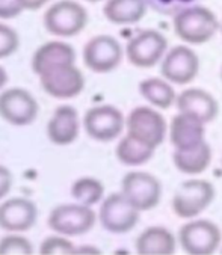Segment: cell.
Segmentation results:
<instances>
[{
  "instance_id": "6da1fadb",
  "label": "cell",
  "mask_w": 222,
  "mask_h": 255,
  "mask_svg": "<svg viewBox=\"0 0 222 255\" xmlns=\"http://www.w3.org/2000/svg\"><path fill=\"white\" fill-rule=\"evenodd\" d=\"M174 30L189 44H203L216 35L219 21L209 8L191 5L174 14Z\"/></svg>"
},
{
  "instance_id": "7a4b0ae2",
  "label": "cell",
  "mask_w": 222,
  "mask_h": 255,
  "mask_svg": "<svg viewBox=\"0 0 222 255\" xmlns=\"http://www.w3.org/2000/svg\"><path fill=\"white\" fill-rule=\"evenodd\" d=\"M88 23L86 9L74 0H59L44 14V26L54 36H74Z\"/></svg>"
},
{
  "instance_id": "3957f363",
  "label": "cell",
  "mask_w": 222,
  "mask_h": 255,
  "mask_svg": "<svg viewBox=\"0 0 222 255\" xmlns=\"http://www.w3.org/2000/svg\"><path fill=\"white\" fill-rule=\"evenodd\" d=\"M95 212L85 204H61L48 215V227L62 236H82L95 225Z\"/></svg>"
},
{
  "instance_id": "277c9868",
  "label": "cell",
  "mask_w": 222,
  "mask_h": 255,
  "mask_svg": "<svg viewBox=\"0 0 222 255\" xmlns=\"http://www.w3.org/2000/svg\"><path fill=\"white\" fill-rule=\"evenodd\" d=\"M42 89L54 98H74L85 88V77L74 64H59L39 74Z\"/></svg>"
},
{
  "instance_id": "5b68a950",
  "label": "cell",
  "mask_w": 222,
  "mask_h": 255,
  "mask_svg": "<svg viewBox=\"0 0 222 255\" xmlns=\"http://www.w3.org/2000/svg\"><path fill=\"white\" fill-rule=\"evenodd\" d=\"M101 227L112 234H124L133 230L139 221V210L124 196V193L109 195L100 207Z\"/></svg>"
},
{
  "instance_id": "8992f818",
  "label": "cell",
  "mask_w": 222,
  "mask_h": 255,
  "mask_svg": "<svg viewBox=\"0 0 222 255\" xmlns=\"http://www.w3.org/2000/svg\"><path fill=\"white\" fill-rule=\"evenodd\" d=\"M215 198V187L206 180H189L177 189L173 209L177 216L191 219L201 215Z\"/></svg>"
},
{
  "instance_id": "52a82bcc",
  "label": "cell",
  "mask_w": 222,
  "mask_h": 255,
  "mask_svg": "<svg viewBox=\"0 0 222 255\" xmlns=\"http://www.w3.org/2000/svg\"><path fill=\"white\" fill-rule=\"evenodd\" d=\"M121 192L139 212L154 209L162 196L160 181L142 171H133L124 175L121 183Z\"/></svg>"
},
{
  "instance_id": "ba28073f",
  "label": "cell",
  "mask_w": 222,
  "mask_h": 255,
  "mask_svg": "<svg viewBox=\"0 0 222 255\" xmlns=\"http://www.w3.org/2000/svg\"><path fill=\"white\" fill-rule=\"evenodd\" d=\"M123 59L121 44L110 35L91 38L83 48V62L94 73H109L115 70Z\"/></svg>"
},
{
  "instance_id": "9c48e42d",
  "label": "cell",
  "mask_w": 222,
  "mask_h": 255,
  "mask_svg": "<svg viewBox=\"0 0 222 255\" xmlns=\"http://www.w3.org/2000/svg\"><path fill=\"white\" fill-rule=\"evenodd\" d=\"M38 101L23 88H11L0 94V117L12 126H29L38 117Z\"/></svg>"
},
{
  "instance_id": "30bf717a",
  "label": "cell",
  "mask_w": 222,
  "mask_h": 255,
  "mask_svg": "<svg viewBox=\"0 0 222 255\" xmlns=\"http://www.w3.org/2000/svg\"><path fill=\"white\" fill-rule=\"evenodd\" d=\"M182 248L191 255H209L213 254L221 243V230L210 221L197 219L188 222L179 233Z\"/></svg>"
},
{
  "instance_id": "8fae6325",
  "label": "cell",
  "mask_w": 222,
  "mask_h": 255,
  "mask_svg": "<svg viewBox=\"0 0 222 255\" xmlns=\"http://www.w3.org/2000/svg\"><path fill=\"white\" fill-rule=\"evenodd\" d=\"M124 117L120 109L110 105L91 108L83 117V127L89 137L109 142L118 137L124 128Z\"/></svg>"
},
{
  "instance_id": "7c38bea8",
  "label": "cell",
  "mask_w": 222,
  "mask_h": 255,
  "mask_svg": "<svg viewBox=\"0 0 222 255\" xmlns=\"http://www.w3.org/2000/svg\"><path fill=\"white\" fill-rule=\"evenodd\" d=\"M166 47H168L166 38L160 32L148 29L139 32L127 42L126 55L130 64L148 68L163 59Z\"/></svg>"
},
{
  "instance_id": "4fadbf2b",
  "label": "cell",
  "mask_w": 222,
  "mask_h": 255,
  "mask_svg": "<svg viewBox=\"0 0 222 255\" xmlns=\"http://www.w3.org/2000/svg\"><path fill=\"white\" fill-rule=\"evenodd\" d=\"M127 133L157 148L166 134V123L163 117L151 108H136L130 112L126 121Z\"/></svg>"
},
{
  "instance_id": "5bb4252c",
  "label": "cell",
  "mask_w": 222,
  "mask_h": 255,
  "mask_svg": "<svg viewBox=\"0 0 222 255\" xmlns=\"http://www.w3.org/2000/svg\"><path fill=\"white\" fill-rule=\"evenodd\" d=\"M200 70L198 56L186 45H176L162 59V74L166 80L177 85L191 83Z\"/></svg>"
},
{
  "instance_id": "9a60e30c",
  "label": "cell",
  "mask_w": 222,
  "mask_h": 255,
  "mask_svg": "<svg viewBox=\"0 0 222 255\" xmlns=\"http://www.w3.org/2000/svg\"><path fill=\"white\" fill-rule=\"evenodd\" d=\"M38 209L27 198H11L0 206V228L11 233H23L36 224Z\"/></svg>"
},
{
  "instance_id": "2e32d148",
  "label": "cell",
  "mask_w": 222,
  "mask_h": 255,
  "mask_svg": "<svg viewBox=\"0 0 222 255\" xmlns=\"http://www.w3.org/2000/svg\"><path fill=\"white\" fill-rule=\"evenodd\" d=\"M206 123L198 120L194 115L179 112L171 123V142L176 149H189L195 148L200 143L206 142Z\"/></svg>"
},
{
  "instance_id": "e0dca14e",
  "label": "cell",
  "mask_w": 222,
  "mask_h": 255,
  "mask_svg": "<svg viewBox=\"0 0 222 255\" xmlns=\"http://www.w3.org/2000/svg\"><path fill=\"white\" fill-rule=\"evenodd\" d=\"M176 103H177L179 112L194 115L206 124L212 123L218 117V112H219L218 101L213 98V95L197 88L183 91L177 97Z\"/></svg>"
},
{
  "instance_id": "ac0fdd59",
  "label": "cell",
  "mask_w": 222,
  "mask_h": 255,
  "mask_svg": "<svg viewBox=\"0 0 222 255\" xmlns=\"http://www.w3.org/2000/svg\"><path fill=\"white\" fill-rule=\"evenodd\" d=\"M79 114L71 106H59L53 112L48 126L47 134L48 139L56 145H70L79 136Z\"/></svg>"
},
{
  "instance_id": "d6986e66",
  "label": "cell",
  "mask_w": 222,
  "mask_h": 255,
  "mask_svg": "<svg viewBox=\"0 0 222 255\" xmlns=\"http://www.w3.org/2000/svg\"><path fill=\"white\" fill-rule=\"evenodd\" d=\"M76 52L74 48L62 41H50L42 44L32 58V68L39 76L50 67L59 64H74Z\"/></svg>"
},
{
  "instance_id": "ffe728a7",
  "label": "cell",
  "mask_w": 222,
  "mask_h": 255,
  "mask_svg": "<svg viewBox=\"0 0 222 255\" xmlns=\"http://www.w3.org/2000/svg\"><path fill=\"white\" fill-rule=\"evenodd\" d=\"M136 251L141 255H170L176 251V239L163 227H150L139 234Z\"/></svg>"
},
{
  "instance_id": "44dd1931",
  "label": "cell",
  "mask_w": 222,
  "mask_h": 255,
  "mask_svg": "<svg viewBox=\"0 0 222 255\" xmlns=\"http://www.w3.org/2000/svg\"><path fill=\"white\" fill-rule=\"evenodd\" d=\"M147 8L145 0H107L103 14L114 24H133L144 18Z\"/></svg>"
},
{
  "instance_id": "7402d4cb",
  "label": "cell",
  "mask_w": 222,
  "mask_h": 255,
  "mask_svg": "<svg viewBox=\"0 0 222 255\" xmlns=\"http://www.w3.org/2000/svg\"><path fill=\"white\" fill-rule=\"evenodd\" d=\"M174 165L180 172L185 174H200L203 172L212 160V149L207 142L200 143L189 149L174 151Z\"/></svg>"
},
{
  "instance_id": "603a6c76",
  "label": "cell",
  "mask_w": 222,
  "mask_h": 255,
  "mask_svg": "<svg viewBox=\"0 0 222 255\" xmlns=\"http://www.w3.org/2000/svg\"><path fill=\"white\" fill-rule=\"evenodd\" d=\"M154 149V146L127 133L117 146V157L127 166H141L153 157Z\"/></svg>"
},
{
  "instance_id": "cb8c5ba5",
  "label": "cell",
  "mask_w": 222,
  "mask_h": 255,
  "mask_svg": "<svg viewBox=\"0 0 222 255\" xmlns=\"http://www.w3.org/2000/svg\"><path fill=\"white\" fill-rule=\"evenodd\" d=\"M141 95L159 109H168L177 100L174 88L170 85V80L165 82L157 77L145 79L139 85Z\"/></svg>"
},
{
  "instance_id": "d4e9b609",
  "label": "cell",
  "mask_w": 222,
  "mask_h": 255,
  "mask_svg": "<svg viewBox=\"0 0 222 255\" xmlns=\"http://www.w3.org/2000/svg\"><path fill=\"white\" fill-rule=\"evenodd\" d=\"M103 193H104V186L101 184L100 180L92 178V177L79 178L71 186L73 198L77 202L85 204V206H89V207L95 206L97 202L101 201Z\"/></svg>"
},
{
  "instance_id": "484cf974",
  "label": "cell",
  "mask_w": 222,
  "mask_h": 255,
  "mask_svg": "<svg viewBox=\"0 0 222 255\" xmlns=\"http://www.w3.org/2000/svg\"><path fill=\"white\" fill-rule=\"evenodd\" d=\"M32 252H33V246L26 237L12 234L0 240V255H8V254L29 255Z\"/></svg>"
},
{
  "instance_id": "4316f807",
  "label": "cell",
  "mask_w": 222,
  "mask_h": 255,
  "mask_svg": "<svg viewBox=\"0 0 222 255\" xmlns=\"http://www.w3.org/2000/svg\"><path fill=\"white\" fill-rule=\"evenodd\" d=\"M76 246L67 240L65 237L59 236H50L47 237L41 246H39V254L42 255H56V254H76Z\"/></svg>"
},
{
  "instance_id": "83f0119b",
  "label": "cell",
  "mask_w": 222,
  "mask_h": 255,
  "mask_svg": "<svg viewBox=\"0 0 222 255\" xmlns=\"http://www.w3.org/2000/svg\"><path fill=\"white\" fill-rule=\"evenodd\" d=\"M18 45H20L18 33L12 27L0 23V59L14 55Z\"/></svg>"
},
{
  "instance_id": "f1b7e54d",
  "label": "cell",
  "mask_w": 222,
  "mask_h": 255,
  "mask_svg": "<svg viewBox=\"0 0 222 255\" xmlns=\"http://www.w3.org/2000/svg\"><path fill=\"white\" fill-rule=\"evenodd\" d=\"M145 2L160 14H177L180 9L191 6L194 0H145Z\"/></svg>"
},
{
  "instance_id": "f546056e",
  "label": "cell",
  "mask_w": 222,
  "mask_h": 255,
  "mask_svg": "<svg viewBox=\"0 0 222 255\" xmlns=\"http://www.w3.org/2000/svg\"><path fill=\"white\" fill-rule=\"evenodd\" d=\"M24 11L23 0H0V18L11 20Z\"/></svg>"
},
{
  "instance_id": "4dcf8cb0",
  "label": "cell",
  "mask_w": 222,
  "mask_h": 255,
  "mask_svg": "<svg viewBox=\"0 0 222 255\" xmlns=\"http://www.w3.org/2000/svg\"><path fill=\"white\" fill-rule=\"evenodd\" d=\"M11 187H12V174L6 166L0 165V199L9 193Z\"/></svg>"
},
{
  "instance_id": "1f68e13d",
  "label": "cell",
  "mask_w": 222,
  "mask_h": 255,
  "mask_svg": "<svg viewBox=\"0 0 222 255\" xmlns=\"http://www.w3.org/2000/svg\"><path fill=\"white\" fill-rule=\"evenodd\" d=\"M48 0H23V5H24V9L27 11H36L39 8H42Z\"/></svg>"
},
{
  "instance_id": "d6a6232c",
  "label": "cell",
  "mask_w": 222,
  "mask_h": 255,
  "mask_svg": "<svg viewBox=\"0 0 222 255\" xmlns=\"http://www.w3.org/2000/svg\"><path fill=\"white\" fill-rule=\"evenodd\" d=\"M76 254H100V251L94 246H80L76 249Z\"/></svg>"
},
{
  "instance_id": "836d02e7",
  "label": "cell",
  "mask_w": 222,
  "mask_h": 255,
  "mask_svg": "<svg viewBox=\"0 0 222 255\" xmlns=\"http://www.w3.org/2000/svg\"><path fill=\"white\" fill-rule=\"evenodd\" d=\"M8 82V73L3 67H0V89H2Z\"/></svg>"
},
{
  "instance_id": "e575fe53",
  "label": "cell",
  "mask_w": 222,
  "mask_h": 255,
  "mask_svg": "<svg viewBox=\"0 0 222 255\" xmlns=\"http://www.w3.org/2000/svg\"><path fill=\"white\" fill-rule=\"evenodd\" d=\"M86 2H92V3H95V2H100V0H86Z\"/></svg>"
}]
</instances>
